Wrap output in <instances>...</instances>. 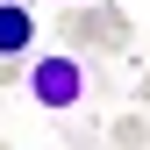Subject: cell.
Segmentation results:
<instances>
[{"mask_svg":"<svg viewBox=\"0 0 150 150\" xmlns=\"http://www.w3.org/2000/svg\"><path fill=\"white\" fill-rule=\"evenodd\" d=\"M22 86H29V100H36V107L71 115V107L93 93V71H86V57H79V50H50V57H36V64L22 71Z\"/></svg>","mask_w":150,"mask_h":150,"instance_id":"1","label":"cell"},{"mask_svg":"<svg viewBox=\"0 0 150 150\" xmlns=\"http://www.w3.org/2000/svg\"><path fill=\"white\" fill-rule=\"evenodd\" d=\"M129 14L115 7V0H100V7H86V0H71V14H64V43L71 50H107V57H115V50H129Z\"/></svg>","mask_w":150,"mask_h":150,"instance_id":"2","label":"cell"},{"mask_svg":"<svg viewBox=\"0 0 150 150\" xmlns=\"http://www.w3.org/2000/svg\"><path fill=\"white\" fill-rule=\"evenodd\" d=\"M36 50V14L22 0H0V57H29Z\"/></svg>","mask_w":150,"mask_h":150,"instance_id":"3","label":"cell"},{"mask_svg":"<svg viewBox=\"0 0 150 150\" xmlns=\"http://www.w3.org/2000/svg\"><path fill=\"white\" fill-rule=\"evenodd\" d=\"M107 143L136 150V143H150V122H143V115H115V122H107Z\"/></svg>","mask_w":150,"mask_h":150,"instance_id":"4","label":"cell"},{"mask_svg":"<svg viewBox=\"0 0 150 150\" xmlns=\"http://www.w3.org/2000/svg\"><path fill=\"white\" fill-rule=\"evenodd\" d=\"M136 93H143V100H150V71H143V86H136Z\"/></svg>","mask_w":150,"mask_h":150,"instance_id":"5","label":"cell"},{"mask_svg":"<svg viewBox=\"0 0 150 150\" xmlns=\"http://www.w3.org/2000/svg\"><path fill=\"white\" fill-rule=\"evenodd\" d=\"M57 7H71V0H57Z\"/></svg>","mask_w":150,"mask_h":150,"instance_id":"6","label":"cell"}]
</instances>
